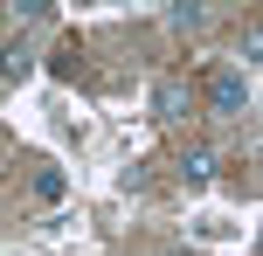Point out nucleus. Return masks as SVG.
<instances>
[{
	"instance_id": "f257e3e1",
	"label": "nucleus",
	"mask_w": 263,
	"mask_h": 256,
	"mask_svg": "<svg viewBox=\"0 0 263 256\" xmlns=\"http://www.w3.org/2000/svg\"><path fill=\"white\" fill-rule=\"evenodd\" d=\"M208 104L222 111V118H242V111H250V83H242L236 69H215L208 76Z\"/></svg>"
},
{
	"instance_id": "f03ea898",
	"label": "nucleus",
	"mask_w": 263,
	"mask_h": 256,
	"mask_svg": "<svg viewBox=\"0 0 263 256\" xmlns=\"http://www.w3.org/2000/svg\"><path fill=\"white\" fill-rule=\"evenodd\" d=\"M153 104H159V118H166V125H180L187 111H194V90H187V76H159V83H153Z\"/></svg>"
},
{
	"instance_id": "7ed1b4c3",
	"label": "nucleus",
	"mask_w": 263,
	"mask_h": 256,
	"mask_svg": "<svg viewBox=\"0 0 263 256\" xmlns=\"http://www.w3.org/2000/svg\"><path fill=\"white\" fill-rule=\"evenodd\" d=\"M21 76H35V49L28 42H7L0 49V83H21Z\"/></svg>"
},
{
	"instance_id": "20e7f679",
	"label": "nucleus",
	"mask_w": 263,
	"mask_h": 256,
	"mask_svg": "<svg viewBox=\"0 0 263 256\" xmlns=\"http://www.w3.org/2000/svg\"><path fill=\"white\" fill-rule=\"evenodd\" d=\"M35 194H42V201H55V194H63V173H55V166H42V173H35Z\"/></svg>"
},
{
	"instance_id": "39448f33",
	"label": "nucleus",
	"mask_w": 263,
	"mask_h": 256,
	"mask_svg": "<svg viewBox=\"0 0 263 256\" xmlns=\"http://www.w3.org/2000/svg\"><path fill=\"white\" fill-rule=\"evenodd\" d=\"M215 173V152H187V180H208Z\"/></svg>"
}]
</instances>
